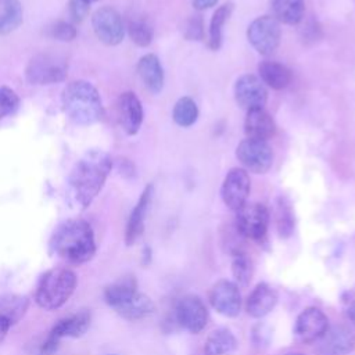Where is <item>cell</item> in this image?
<instances>
[{"mask_svg":"<svg viewBox=\"0 0 355 355\" xmlns=\"http://www.w3.org/2000/svg\"><path fill=\"white\" fill-rule=\"evenodd\" d=\"M234 100L245 111L263 108L268 100V90L255 75H243L234 83Z\"/></svg>","mask_w":355,"mask_h":355,"instance_id":"cell-13","label":"cell"},{"mask_svg":"<svg viewBox=\"0 0 355 355\" xmlns=\"http://www.w3.org/2000/svg\"><path fill=\"white\" fill-rule=\"evenodd\" d=\"M258 73L262 83L275 90L286 89L293 79L291 71L286 65L270 60H265L258 64Z\"/></svg>","mask_w":355,"mask_h":355,"instance_id":"cell-21","label":"cell"},{"mask_svg":"<svg viewBox=\"0 0 355 355\" xmlns=\"http://www.w3.org/2000/svg\"><path fill=\"white\" fill-rule=\"evenodd\" d=\"M68 75L67 60L58 54L40 53L32 57L25 68L26 80L32 85H51L65 80Z\"/></svg>","mask_w":355,"mask_h":355,"instance_id":"cell-5","label":"cell"},{"mask_svg":"<svg viewBox=\"0 0 355 355\" xmlns=\"http://www.w3.org/2000/svg\"><path fill=\"white\" fill-rule=\"evenodd\" d=\"M252 263L244 254H236L232 261V275L236 284L247 287L252 279Z\"/></svg>","mask_w":355,"mask_h":355,"instance_id":"cell-33","label":"cell"},{"mask_svg":"<svg viewBox=\"0 0 355 355\" xmlns=\"http://www.w3.org/2000/svg\"><path fill=\"white\" fill-rule=\"evenodd\" d=\"M112 158L101 150L87 151L72 168L68 184L73 202L80 209L87 208L101 191L110 172Z\"/></svg>","mask_w":355,"mask_h":355,"instance_id":"cell-1","label":"cell"},{"mask_svg":"<svg viewBox=\"0 0 355 355\" xmlns=\"http://www.w3.org/2000/svg\"><path fill=\"white\" fill-rule=\"evenodd\" d=\"M96 36L108 46H116L123 40L125 26L119 12L112 7H100L92 17Z\"/></svg>","mask_w":355,"mask_h":355,"instance_id":"cell-10","label":"cell"},{"mask_svg":"<svg viewBox=\"0 0 355 355\" xmlns=\"http://www.w3.org/2000/svg\"><path fill=\"white\" fill-rule=\"evenodd\" d=\"M251 189L250 176L243 168H232L222 183L220 196L225 205L233 211L240 209L248 198Z\"/></svg>","mask_w":355,"mask_h":355,"instance_id":"cell-11","label":"cell"},{"mask_svg":"<svg viewBox=\"0 0 355 355\" xmlns=\"http://www.w3.org/2000/svg\"><path fill=\"white\" fill-rule=\"evenodd\" d=\"M49 33L53 39L60 42H71L76 37V28L67 21H57L49 28Z\"/></svg>","mask_w":355,"mask_h":355,"instance_id":"cell-35","label":"cell"},{"mask_svg":"<svg viewBox=\"0 0 355 355\" xmlns=\"http://www.w3.org/2000/svg\"><path fill=\"white\" fill-rule=\"evenodd\" d=\"M272 17L280 24L297 25L305 14L304 0H270Z\"/></svg>","mask_w":355,"mask_h":355,"instance_id":"cell-23","label":"cell"},{"mask_svg":"<svg viewBox=\"0 0 355 355\" xmlns=\"http://www.w3.org/2000/svg\"><path fill=\"white\" fill-rule=\"evenodd\" d=\"M116 313L126 320H139L155 311V305L150 297L141 293H136L128 301L115 308Z\"/></svg>","mask_w":355,"mask_h":355,"instance_id":"cell-24","label":"cell"},{"mask_svg":"<svg viewBox=\"0 0 355 355\" xmlns=\"http://www.w3.org/2000/svg\"><path fill=\"white\" fill-rule=\"evenodd\" d=\"M269 226V211L263 204L245 202L236 211V229L240 236L261 241L265 239Z\"/></svg>","mask_w":355,"mask_h":355,"instance_id":"cell-6","label":"cell"},{"mask_svg":"<svg viewBox=\"0 0 355 355\" xmlns=\"http://www.w3.org/2000/svg\"><path fill=\"white\" fill-rule=\"evenodd\" d=\"M172 118L176 125L182 128H189L194 125L198 118V107L191 97H180L173 107Z\"/></svg>","mask_w":355,"mask_h":355,"instance_id":"cell-31","label":"cell"},{"mask_svg":"<svg viewBox=\"0 0 355 355\" xmlns=\"http://www.w3.org/2000/svg\"><path fill=\"white\" fill-rule=\"evenodd\" d=\"M347 316H348V319L355 324V301L348 306V309H347Z\"/></svg>","mask_w":355,"mask_h":355,"instance_id":"cell-43","label":"cell"},{"mask_svg":"<svg viewBox=\"0 0 355 355\" xmlns=\"http://www.w3.org/2000/svg\"><path fill=\"white\" fill-rule=\"evenodd\" d=\"M60 345V338L54 337L53 334H49L47 338L40 344L37 349V355H53Z\"/></svg>","mask_w":355,"mask_h":355,"instance_id":"cell-39","label":"cell"},{"mask_svg":"<svg viewBox=\"0 0 355 355\" xmlns=\"http://www.w3.org/2000/svg\"><path fill=\"white\" fill-rule=\"evenodd\" d=\"M244 132L248 139L268 140L276 132V123L265 108H254L247 111L244 119Z\"/></svg>","mask_w":355,"mask_h":355,"instance_id":"cell-19","label":"cell"},{"mask_svg":"<svg viewBox=\"0 0 355 355\" xmlns=\"http://www.w3.org/2000/svg\"><path fill=\"white\" fill-rule=\"evenodd\" d=\"M28 309V300L17 294H6L0 297V316L11 324L19 322Z\"/></svg>","mask_w":355,"mask_h":355,"instance_id":"cell-30","label":"cell"},{"mask_svg":"<svg viewBox=\"0 0 355 355\" xmlns=\"http://www.w3.org/2000/svg\"><path fill=\"white\" fill-rule=\"evenodd\" d=\"M153 191L154 187L153 184H147L143 190V193L140 194V198L137 201V204L135 205V208L132 209L128 223H126V230H125V243L126 245H132L136 243V240L141 236L143 230H144V219L153 198Z\"/></svg>","mask_w":355,"mask_h":355,"instance_id":"cell-17","label":"cell"},{"mask_svg":"<svg viewBox=\"0 0 355 355\" xmlns=\"http://www.w3.org/2000/svg\"><path fill=\"white\" fill-rule=\"evenodd\" d=\"M329 329V319L316 306L305 308L295 320L294 333L297 338L304 344L316 343L324 331Z\"/></svg>","mask_w":355,"mask_h":355,"instance_id":"cell-15","label":"cell"},{"mask_svg":"<svg viewBox=\"0 0 355 355\" xmlns=\"http://www.w3.org/2000/svg\"><path fill=\"white\" fill-rule=\"evenodd\" d=\"M126 29L132 42L140 47H147L153 42L154 32L150 22L146 18H141V17L129 18Z\"/></svg>","mask_w":355,"mask_h":355,"instance_id":"cell-32","label":"cell"},{"mask_svg":"<svg viewBox=\"0 0 355 355\" xmlns=\"http://www.w3.org/2000/svg\"><path fill=\"white\" fill-rule=\"evenodd\" d=\"M62 108L67 116L78 125H92L104 115V107L97 89L86 80H73L62 92Z\"/></svg>","mask_w":355,"mask_h":355,"instance_id":"cell-3","label":"cell"},{"mask_svg":"<svg viewBox=\"0 0 355 355\" xmlns=\"http://www.w3.org/2000/svg\"><path fill=\"white\" fill-rule=\"evenodd\" d=\"M208 300L212 308L223 316L234 318L241 309V295L239 286L230 280L222 279L212 284Z\"/></svg>","mask_w":355,"mask_h":355,"instance_id":"cell-12","label":"cell"},{"mask_svg":"<svg viewBox=\"0 0 355 355\" xmlns=\"http://www.w3.org/2000/svg\"><path fill=\"white\" fill-rule=\"evenodd\" d=\"M176 322L187 331L197 334L208 322V311L202 300L196 294L182 297L175 308Z\"/></svg>","mask_w":355,"mask_h":355,"instance_id":"cell-9","label":"cell"},{"mask_svg":"<svg viewBox=\"0 0 355 355\" xmlns=\"http://www.w3.org/2000/svg\"><path fill=\"white\" fill-rule=\"evenodd\" d=\"M118 121L126 135L133 136L139 132L143 123V105L133 92H125L119 96L116 103Z\"/></svg>","mask_w":355,"mask_h":355,"instance_id":"cell-16","label":"cell"},{"mask_svg":"<svg viewBox=\"0 0 355 355\" xmlns=\"http://www.w3.org/2000/svg\"><path fill=\"white\" fill-rule=\"evenodd\" d=\"M11 326H12V324H11L7 319H4V318L0 316V343L6 338V336H7V333H8V330H10Z\"/></svg>","mask_w":355,"mask_h":355,"instance_id":"cell-42","label":"cell"},{"mask_svg":"<svg viewBox=\"0 0 355 355\" xmlns=\"http://www.w3.org/2000/svg\"><path fill=\"white\" fill-rule=\"evenodd\" d=\"M137 293V283L133 276H126L110 284L104 290L105 302L114 309Z\"/></svg>","mask_w":355,"mask_h":355,"instance_id":"cell-26","label":"cell"},{"mask_svg":"<svg viewBox=\"0 0 355 355\" xmlns=\"http://www.w3.org/2000/svg\"><path fill=\"white\" fill-rule=\"evenodd\" d=\"M355 349V334L345 326L329 327L316 341V355H349Z\"/></svg>","mask_w":355,"mask_h":355,"instance_id":"cell-14","label":"cell"},{"mask_svg":"<svg viewBox=\"0 0 355 355\" xmlns=\"http://www.w3.org/2000/svg\"><path fill=\"white\" fill-rule=\"evenodd\" d=\"M236 157L240 164L254 173H265L273 164L272 147L265 140L244 139L236 148Z\"/></svg>","mask_w":355,"mask_h":355,"instance_id":"cell-8","label":"cell"},{"mask_svg":"<svg viewBox=\"0 0 355 355\" xmlns=\"http://www.w3.org/2000/svg\"><path fill=\"white\" fill-rule=\"evenodd\" d=\"M216 3H218V0H191V4H193V7H194L197 11H202V10L211 8V7H214Z\"/></svg>","mask_w":355,"mask_h":355,"instance_id":"cell-41","label":"cell"},{"mask_svg":"<svg viewBox=\"0 0 355 355\" xmlns=\"http://www.w3.org/2000/svg\"><path fill=\"white\" fill-rule=\"evenodd\" d=\"M184 37L187 40H202L204 39V19L200 14L191 15L184 28Z\"/></svg>","mask_w":355,"mask_h":355,"instance_id":"cell-36","label":"cell"},{"mask_svg":"<svg viewBox=\"0 0 355 355\" xmlns=\"http://www.w3.org/2000/svg\"><path fill=\"white\" fill-rule=\"evenodd\" d=\"M286 355H304V354H301V352H288Z\"/></svg>","mask_w":355,"mask_h":355,"instance_id":"cell-44","label":"cell"},{"mask_svg":"<svg viewBox=\"0 0 355 355\" xmlns=\"http://www.w3.org/2000/svg\"><path fill=\"white\" fill-rule=\"evenodd\" d=\"M90 326V312L87 309H80L72 316L64 318L55 323V326L51 329L50 334H53L57 338L62 337H80L86 333V330Z\"/></svg>","mask_w":355,"mask_h":355,"instance_id":"cell-22","label":"cell"},{"mask_svg":"<svg viewBox=\"0 0 355 355\" xmlns=\"http://www.w3.org/2000/svg\"><path fill=\"white\" fill-rule=\"evenodd\" d=\"M237 345L234 334L229 329L220 327L209 333L205 340L204 351L207 355H227L236 351Z\"/></svg>","mask_w":355,"mask_h":355,"instance_id":"cell-25","label":"cell"},{"mask_svg":"<svg viewBox=\"0 0 355 355\" xmlns=\"http://www.w3.org/2000/svg\"><path fill=\"white\" fill-rule=\"evenodd\" d=\"M270 341V330L268 329V326L265 324H257L254 326L252 329V343L259 347V348H263L269 344Z\"/></svg>","mask_w":355,"mask_h":355,"instance_id":"cell-37","label":"cell"},{"mask_svg":"<svg viewBox=\"0 0 355 355\" xmlns=\"http://www.w3.org/2000/svg\"><path fill=\"white\" fill-rule=\"evenodd\" d=\"M118 171H119V173H121L122 176H125V178H132V176H135V165H133L129 159H125V158L119 159V162H118Z\"/></svg>","mask_w":355,"mask_h":355,"instance_id":"cell-40","label":"cell"},{"mask_svg":"<svg viewBox=\"0 0 355 355\" xmlns=\"http://www.w3.org/2000/svg\"><path fill=\"white\" fill-rule=\"evenodd\" d=\"M24 18L22 4L19 0H0V35L14 32Z\"/></svg>","mask_w":355,"mask_h":355,"instance_id":"cell-27","label":"cell"},{"mask_svg":"<svg viewBox=\"0 0 355 355\" xmlns=\"http://www.w3.org/2000/svg\"><path fill=\"white\" fill-rule=\"evenodd\" d=\"M276 227L282 239H288L294 233L295 216L291 201L286 196H279L276 200Z\"/></svg>","mask_w":355,"mask_h":355,"instance_id":"cell-28","label":"cell"},{"mask_svg":"<svg viewBox=\"0 0 355 355\" xmlns=\"http://www.w3.org/2000/svg\"><path fill=\"white\" fill-rule=\"evenodd\" d=\"M53 254L71 263H85L96 254L94 233L89 222L83 219H68L57 226L51 239Z\"/></svg>","mask_w":355,"mask_h":355,"instance_id":"cell-2","label":"cell"},{"mask_svg":"<svg viewBox=\"0 0 355 355\" xmlns=\"http://www.w3.org/2000/svg\"><path fill=\"white\" fill-rule=\"evenodd\" d=\"M86 3H89V4H92V3H94V1H97V0H85Z\"/></svg>","mask_w":355,"mask_h":355,"instance_id":"cell-45","label":"cell"},{"mask_svg":"<svg viewBox=\"0 0 355 355\" xmlns=\"http://www.w3.org/2000/svg\"><path fill=\"white\" fill-rule=\"evenodd\" d=\"M137 73L143 85L151 93H159L164 87V69L155 54H146L137 62Z\"/></svg>","mask_w":355,"mask_h":355,"instance_id":"cell-20","label":"cell"},{"mask_svg":"<svg viewBox=\"0 0 355 355\" xmlns=\"http://www.w3.org/2000/svg\"><path fill=\"white\" fill-rule=\"evenodd\" d=\"M280 37V24L272 15L258 17L247 28L250 44L262 55H270L279 47Z\"/></svg>","mask_w":355,"mask_h":355,"instance_id":"cell-7","label":"cell"},{"mask_svg":"<svg viewBox=\"0 0 355 355\" xmlns=\"http://www.w3.org/2000/svg\"><path fill=\"white\" fill-rule=\"evenodd\" d=\"M233 11V4L232 3H225L219 6L215 12L212 14L211 22H209V36H208V46L211 50H218L222 44V31L232 15Z\"/></svg>","mask_w":355,"mask_h":355,"instance_id":"cell-29","label":"cell"},{"mask_svg":"<svg viewBox=\"0 0 355 355\" xmlns=\"http://www.w3.org/2000/svg\"><path fill=\"white\" fill-rule=\"evenodd\" d=\"M78 277L68 268H53L47 270L39 280L35 301L47 311L61 308L73 294Z\"/></svg>","mask_w":355,"mask_h":355,"instance_id":"cell-4","label":"cell"},{"mask_svg":"<svg viewBox=\"0 0 355 355\" xmlns=\"http://www.w3.org/2000/svg\"><path fill=\"white\" fill-rule=\"evenodd\" d=\"M277 300V291L272 286L268 283H259L250 293L245 302V311L251 318L261 319L276 306Z\"/></svg>","mask_w":355,"mask_h":355,"instance_id":"cell-18","label":"cell"},{"mask_svg":"<svg viewBox=\"0 0 355 355\" xmlns=\"http://www.w3.org/2000/svg\"><path fill=\"white\" fill-rule=\"evenodd\" d=\"M19 107L18 94L8 86H0V119L17 112Z\"/></svg>","mask_w":355,"mask_h":355,"instance_id":"cell-34","label":"cell"},{"mask_svg":"<svg viewBox=\"0 0 355 355\" xmlns=\"http://www.w3.org/2000/svg\"><path fill=\"white\" fill-rule=\"evenodd\" d=\"M90 4L85 0H71L69 1V15L73 21H82L89 12Z\"/></svg>","mask_w":355,"mask_h":355,"instance_id":"cell-38","label":"cell"}]
</instances>
